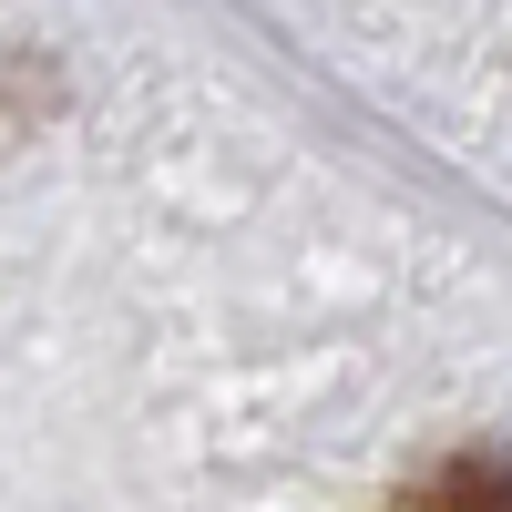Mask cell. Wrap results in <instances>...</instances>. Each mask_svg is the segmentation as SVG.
<instances>
[{"mask_svg":"<svg viewBox=\"0 0 512 512\" xmlns=\"http://www.w3.org/2000/svg\"><path fill=\"white\" fill-rule=\"evenodd\" d=\"M400 512H512V461L461 451V461H441V472H420Z\"/></svg>","mask_w":512,"mask_h":512,"instance_id":"1","label":"cell"}]
</instances>
